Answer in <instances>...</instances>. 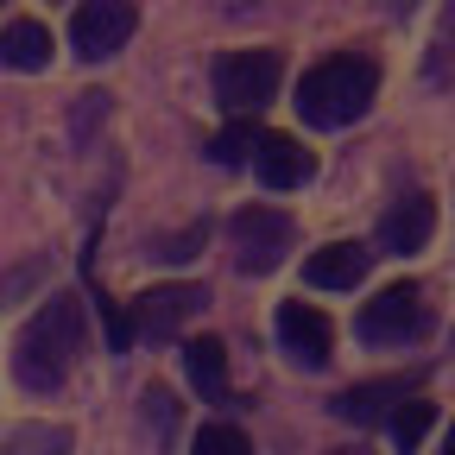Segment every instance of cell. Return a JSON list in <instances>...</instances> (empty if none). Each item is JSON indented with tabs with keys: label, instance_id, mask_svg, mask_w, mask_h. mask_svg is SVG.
<instances>
[{
	"label": "cell",
	"instance_id": "18",
	"mask_svg": "<svg viewBox=\"0 0 455 455\" xmlns=\"http://www.w3.org/2000/svg\"><path fill=\"white\" fill-rule=\"evenodd\" d=\"M190 455H253V443L235 424H203L196 443H190Z\"/></svg>",
	"mask_w": 455,
	"mask_h": 455
},
{
	"label": "cell",
	"instance_id": "15",
	"mask_svg": "<svg viewBox=\"0 0 455 455\" xmlns=\"http://www.w3.org/2000/svg\"><path fill=\"white\" fill-rule=\"evenodd\" d=\"M259 140H266V133L247 121V114H235V121H228V127L209 140V158H215V164H247V158L259 152Z\"/></svg>",
	"mask_w": 455,
	"mask_h": 455
},
{
	"label": "cell",
	"instance_id": "23",
	"mask_svg": "<svg viewBox=\"0 0 455 455\" xmlns=\"http://www.w3.org/2000/svg\"><path fill=\"white\" fill-rule=\"evenodd\" d=\"M329 455H367V449H329Z\"/></svg>",
	"mask_w": 455,
	"mask_h": 455
},
{
	"label": "cell",
	"instance_id": "2",
	"mask_svg": "<svg viewBox=\"0 0 455 455\" xmlns=\"http://www.w3.org/2000/svg\"><path fill=\"white\" fill-rule=\"evenodd\" d=\"M373 95H379V64L367 51H335V57H323V64L304 70L298 114L310 127H348V121H361L373 108Z\"/></svg>",
	"mask_w": 455,
	"mask_h": 455
},
{
	"label": "cell",
	"instance_id": "14",
	"mask_svg": "<svg viewBox=\"0 0 455 455\" xmlns=\"http://www.w3.org/2000/svg\"><path fill=\"white\" fill-rule=\"evenodd\" d=\"M184 373H190V386L203 398H228V348H221L215 335H203V341L184 348Z\"/></svg>",
	"mask_w": 455,
	"mask_h": 455
},
{
	"label": "cell",
	"instance_id": "7",
	"mask_svg": "<svg viewBox=\"0 0 455 455\" xmlns=\"http://www.w3.org/2000/svg\"><path fill=\"white\" fill-rule=\"evenodd\" d=\"M209 291L203 284H158V291H146L133 304V335H152V341H171L190 316H203Z\"/></svg>",
	"mask_w": 455,
	"mask_h": 455
},
{
	"label": "cell",
	"instance_id": "4",
	"mask_svg": "<svg viewBox=\"0 0 455 455\" xmlns=\"http://www.w3.org/2000/svg\"><path fill=\"white\" fill-rule=\"evenodd\" d=\"M278 76H284V64H278V51H228V57H215V101L228 108V114H253L278 95Z\"/></svg>",
	"mask_w": 455,
	"mask_h": 455
},
{
	"label": "cell",
	"instance_id": "12",
	"mask_svg": "<svg viewBox=\"0 0 455 455\" xmlns=\"http://www.w3.org/2000/svg\"><path fill=\"white\" fill-rule=\"evenodd\" d=\"M253 164H259V178H266L272 190H298V184L310 178V152H304L291 133H266L259 152H253Z\"/></svg>",
	"mask_w": 455,
	"mask_h": 455
},
{
	"label": "cell",
	"instance_id": "24",
	"mask_svg": "<svg viewBox=\"0 0 455 455\" xmlns=\"http://www.w3.org/2000/svg\"><path fill=\"white\" fill-rule=\"evenodd\" d=\"M0 7H7V0H0Z\"/></svg>",
	"mask_w": 455,
	"mask_h": 455
},
{
	"label": "cell",
	"instance_id": "13",
	"mask_svg": "<svg viewBox=\"0 0 455 455\" xmlns=\"http://www.w3.org/2000/svg\"><path fill=\"white\" fill-rule=\"evenodd\" d=\"M0 64L7 70H44L51 64V32L38 20H13L0 32Z\"/></svg>",
	"mask_w": 455,
	"mask_h": 455
},
{
	"label": "cell",
	"instance_id": "1",
	"mask_svg": "<svg viewBox=\"0 0 455 455\" xmlns=\"http://www.w3.org/2000/svg\"><path fill=\"white\" fill-rule=\"evenodd\" d=\"M76 355H83V304L76 298H44L13 341V373H20L26 392H57L70 379Z\"/></svg>",
	"mask_w": 455,
	"mask_h": 455
},
{
	"label": "cell",
	"instance_id": "9",
	"mask_svg": "<svg viewBox=\"0 0 455 455\" xmlns=\"http://www.w3.org/2000/svg\"><path fill=\"white\" fill-rule=\"evenodd\" d=\"M405 398H418L411 392V379H361V386H348V392H335L329 398V411L341 418V424H379V418H392Z\"/></svg>",
	"mask_w": 455,
	"mask_h": 455
},
{
	"label": "cell",
	"instance_id": "5",
	"mask_svg": "<svg viewBox=\"0 0 455 455\" xmlns=\"http://www.w3.org/2000/svg\"><path fill=\"white\" fill-rule=\"evenodd\" d=\"M228 241H235V266L241 272H272L284 253H291L298 247V221L291 215H284V209H241L235 221H228Z\"/></svg>",
	"mask_w": 455,
	"mask_h": 455
},
{
	"label": "cell",
	"instance_id": "20",
	"mask_svg": "<svg viewBox=\"0 0 455 455\" xmlns=\"http://www.w3.org/2000/svg\"><path fill=\"white\" fill-rule=\"evenodd\" d=\"M44 272H51V259H44V253H32V259H20L13 272H0V304H20V298L32 291V284L44 278Z\"/></svg>",
	"mask_w": 455,
	"mask_h": 455
},
{
	"label": "cell",
	"instance_id": "3",
	"mask_svg": "<svg viewBox=\"0 0 455 455\" xmlns=\"http://www.w3.org/2000/svg\"><path fill=\"white\" fill-rule=\"evenodd\" d=\"M361 341L373 348H405V341H424L430 335V304H424V284H386L373 304H361Z\"/></svg>",
	"mask_w": 455,
	"mask_h": 455
},
{
	"label": "cell",
	"instance_id": "6",
	"mask_svg": "<svg viewBox=\"0 0 455 455\" xmlns=\"http://www.w3.org/2000/svg\"><path fill=\"white\" fill-rule=\"evenodd\" d=\"M133 26H140V7L133 0H83L76 7V20H70V44H76V57H114L127 38H133Z\"/></svg>",
	"mask_w": 455,
	"mask_h": 455
},
{
	"label": "cell",
	"instance_id": "17",
	"mask_svg": "<svg viewBox=\"0 0 455 455\" xmlns=\"http://www.w3.org/2000/svg\"><path fill=\"white\" fill-rule=\"evenodd\" d=\"M430 418H436V405H430V398H405V405L392 411V443L411 455V449L430 436Z\"/></svg>",
	"mask_w": 455,
	"mask_h": 455
},
{
	"label": "cell",
	"instance_id": "19",
	"mask_svg": "<svg viewBox=\"0 0 455 455\" xmlns=\"http://www.w3.org/2000/svg\"><path fill=\"white\" fill-rule=\"evenodd\" d=\"M140 405H146V424H152V436H158V443H171V436H178V398H171L164 386H146V398H140Z\"/></svg>",
	"mask_w": 455,
	"mask_h": 455
},
{
	"label": "cell",
	"instance_id": "10",
	"mask_svg": "<svg viewBox=\"0 0 455 455\" xmlns=\"http://www.w3.org/2000/svg\"><path fill=\"white\" fill-rule=\"evenodd\" d=\"M430 235H436V203L424 190L398 196L386 209V221H379V247L386 253H418V247H430Z\"/></svg>",
	"mask_w": 455,
	"mask_h": 455
},
{
	"label": "cell",
	"instance_id": "11",
	"mask_svg": "<svg viewBox=\"0 0 455 455\" xmlns=\"http://www.w3.org/2000/svg\"><path fill=\"white\" fill-rule=\"evenodd\" d=\"M367 266H373V253L361 241H329V247H316L304 259V278L316 284V291H355V284L367 278Z\"/></svg>",
	"mask_w": 455,
	"mask_h": 455
},
{
	"label": "cell",
	"instance_id": "21",
	"mask_svg": "<svg viewBox=\"0 0 455 455\" xmlns=\"http://www.w3.org/2000/svg\"><path fill=\"white\" fill-rule=\"evenodd\" d=\"M203 235H209V228L196 221L190 235H178V241H158V259H190V247H203Z\"/></svg>",
	"mask_w": 455,
	"mask_h": 455
},
{
	"label": "cell",
	"instance_id": "8",
	"mask_svg": "<svg viewBox=\"0 0 455 455\" xmlns=\"http://www.w3.org/2000/svg\"><path fill=\"white\" fill-rule=\"evenodd\" d=\"M278 341H284V355H291L304 373H323L329 355H335V329L316 304H284L278 310Z\"/></svg>",
	"mask_w": 455,
	"mask_h": 455
},
{
	"label": "cell",
	"instance_id": "16",
	"mask_svg": "<svg viewBox=\"0 0 455 455\" xmlns=\"http://www.w3.org/2000/svg\"><path fill=\"white\" fill-rule=\"evenodd\" d=\"M0 455H70V430L64 424H20Z\"/></svg>",
	"mask_w": 455,
	"mask_h": 455
},
{
	"label": "cell",
	"instance_id": "22",
	"mask_svg": "<svg viewBox=\"0 0 455 455\" xmlns=\"http://www.w3.org/2000/svg\"><path fill=\"white\" fill-rule=\"evenodd\" d=\"M443 455H455V424H449V436H443Z\"/></svg>",
	"mask_w": 455,
	"mask_h": 455
}]
</instances>
